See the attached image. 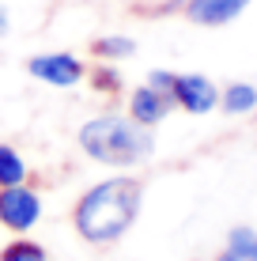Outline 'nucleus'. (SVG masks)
I'll use <instances>...</instances> for the list:
<instances>
[{
	"label": "nucleus",
	"mask_w": 257,
	"mask_h": 261,
	"mask_svg": "<svg viewBox=\"0 0 257 261\" xmlns=\"http://www.w3.org/2000/svg\"><path fill=\"white\" fill-rule=\"evenodd\" d=\"M140 201H144V186H140L136 178H110V182H99L76 204L79 235L91 239V242L121 239L129 231V223L136 220Z\"/></svg>",
	"instance_id": "nucleus-1"
},
{
	"label": "nucleus",
	"mask_w": 257,
	"mask_h": 261,
	"mask_svg": "<svg viewBox=\"0 0 257 261\" xmlns=\"http://www.w3.org/2000/svg\"><path fill=\"white\" fill-rule=\"evenodd\" d=\"M79 144L91 159L113 167H132L152 155V133L140 121L125 118H95L79 129Z\"/></svg>",
	"instance_id": "nucleus-2"
},
{
	"label": "nucleus",
	"mask_w": 257,
	"mask_h": 261,
	"mask_svg": "<svg viewBox=\"0 0 257 261\" xmlns=\"http://www.w3.org/2000/svg\"><path fill=\"white\" fill-rule=\"evenodd\" d=\"M38 212H42L38 197H34L31 190H23V182L19 186H4V190H0V223H4V227L31 231L34 220H38Z\"/></svg>",
	"instance_id": "nucleus-3"
},
{
	"label": "nucleus",
	"mask_w": 257,
	"mask_h": 261,
	"mask_svg": "<svg viewBox=\"0 0 257 261\" xmlns=\"http://www.w3.org/2000/svg\"><path fill=\"white\" fill-rule=\"evenodd\" d=\"M31 76H38L42 84H53V87H72L83 80V65L72 53H42L31 61Z\"/></svg>",
	"instance_id": "nucleus-4"
},
{
	"label": "nucleus",
	"mask_w": 257,
	"mask_h": 261,
	"mask_svg": "<svg viewBox=\"0 0 257 261\" xmlns=\"http://www.w3.org/2000/svg\"><path fill=\"white\" fill-rule=\"evenodd\" d=\"M174 102L182 106V110H189V114H208L212 106L219 102V91H216V84L205 76H174Z\"/></svg>",
	"instance_id": "nucleus-5"
},
{
	"label": "nucleus",
	"mask_w": 257,
	"mask_h": 261,
	"mask_svg": "<svg viewBox=\"0 0 257 261\" xmlns=\"http://www.w3.org/2000/svg\"><path fill=\"white\" fill-rule=\"evenodd\" d=\"M246 4H250V0H189V4H185V15H189L193 23H201V27H223V23L238 19V15L246 12Z\"/></svg>",
	"instance_id": "nucleus-6"
},
{
	"label": "nucleus",
	"mask_w": 257,
	"mask_h": 261,
	"mask_svg": "<svg viewBox=\"0 0 257 261\" xmlns=\"http://www.w3.org/2000/svg\"><path fill=\"white\" fill-rule=\"evenodd\" d=\"M170 106H174V98L170 95H163V91H155L152 84L148 87H136L132 91V98H129V110H132V121H140V125H159L170 114Z\"/></svg>",
	"instance_id": "nucleus-7"
},
{
	"label": "nucleus",
	"mask_w": 257,
	"mask_h": 261,
	"mask_svg": "<svg viewBox=\"0 0 257 261\" xmlns=\"http://www.w3.org/2000/svg\"><path fill=\"white\" fill-rule=\"evenodd\" d=\"M257 106V87H250V84H231L223 91V110L227 114H250Z\"/></svg>",
	"instance_id": "nucleus-8"
},
{
	"label": "nucleus",
	"mask_w": 257,
	"mask_h": 261,
	"mask_svg": "<svg viewBox=\"0 0 257 261\" xmlns=\"http://www.w3.org/2000/svg\"><path fill=\"white\" fill-rule=\"evenodd\" d=\"M26 178V167H23V159L15 155L8 144H0V190L4 186H19Z\"/></svg>",
	"instance_id": "nucleus-9"
},
{
	"label": "nucleus",
	"mask_w": 257,
	"mask_h": 261,
	"mask_svg": "<svg viewBox=\"0 0 257 261\" xmlns=\"http://www.w3.org/2000/svg\"><path fill=\"white\" fill-rule=\"evenodd\" d=\"M227 254H235L238 261H257V235L250 227H235L231 242H227Z\"/></svg>",
	"instance_id": "nucleus-10"
},
{
	"label": "nucleus",
	"mask_w": 257,
	"mask_h": 261,
	"mask_svg": "<svg viewBox=\"0 0 257 261\" xmlns=\"http://www.w3.org/2000/svg\"><path fill=\"white\" fill-rule=\"evenodd\" d=\"M0 261H49V257H46V250H42V246L19 239V242H12V246L0 254Z\"/></svg>",
	"instance_id": "nucleus-11"
},
{
	"label": "nucleus",
	"mask_w": 257,
	"mask_h": 261,
	"mask_svg": "<svg viewBox=\"0 0 257 261\" xmlns=\"http://www.w3.org/2000/svg\"><path fill=\"white\" fill-rule=\"evenodd\" d=\"M95 49H99L102 57H129V53L136 49V46H132L129 38H102V42H99Z\"/></svg>",
	"instance_id": "nucleus-12"
},
{
	"label": "nucleus",
	"mask_w": 257,
	"mask_h": 261,
	"mask_svg": "<svg viewBox=\"0 0 257 261\" xmlns=\"http://www.w3.org/2000/svg\"><path fill=\"white\" fill-rule=\"evenodd\" d=\"M148 84H152L155 91H163V95L174 91V76H170V72H152V80H148ZM170 98H174V95H170Z\"/></svg>",
	"instance_id": "nucleus-13"
},
{
	"label": "nucleus",
	"mask_w": 257,
	"mask_h": 261,
	"mask_svg": "<svg viewBox=\"0 0 257 261\" xmlns=\"http://www.w3.org/2000/svg\"><path fill=\"white\" fill-rule=\"evenodd\" d=\"M8 31V19H4V12H0V34H4Z\"/></svg>",
	"instance_id": "nucleus-14"
},
{
	"label": "nucleus",
	"mask_w": 257,
	"mask_h": 261,
	"mask_svg": "<svg viewBox=\"0 0 257 261\" xmlns=\"http://www.w3.org/2000/svg\"><path fill=\"white\" fill-rule=\"evenodd\" d=\"M219 261H238V257H235V254H227V257H219Z\"/></svg>",
	"instance_id": "nucleus-15"
}]
</instances>
